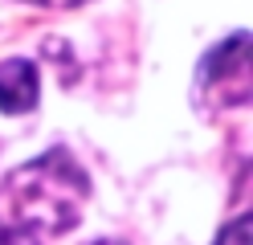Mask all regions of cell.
Masks as SVG:
<instances>
[{
	"label": "cell",
	"instance_id": "obj_1",
	"mask_svg": "<svg viewBox=\"0 0 253 245\" xmlns=\"http://www.w3.org/2000/svg\"><path fill=\"white\" fill-rule=\"evenodd\" d=\"M196 86L204 94V102L212 106H241L249 98V33L245 29L200 57Z\"/></svg>",
	"mask_w": 253,
	"mask_h": 245
},
{
	"label": "cell",
	"instance_id": "obj_2",
	"mask_svg": "<svg viewBox=\"0 0 253 245\" xmlns=\"http://www.w3.org/2000/svg\"><path fill=\"white\" fill-rule=\"evenodd\" d=\"M41 98L37 65L29 57H8L0 61V110L4 114H29Z\"/></svg>",
	"mask_w": 253,
	"mask_h": 245
},
{
	"label": "cell",
	"instance_id": "obj_3",
	"mask_svg": "<svg viewBox=\"0 0 253 245\" xmlns=\"http://www.w3.org/2000/svg\"><path fill=\"white\" fill-rule=\"evenodd\" d=\"M45 241L49 237H45L37 225H29L21 212H12L0 200V245H45Z\"/></svg>",
	"mask_w": 253,
	"mask_h": 245
},
{
	"label": "cell",
	"instance_id": "obj_4",
	"mask_svg": "<svg viewBox=\"0 0 253 245\" xmlns=\"http://www.w3.org/2000/svg\"><path fill=\"white\" fill-rule=\"evenodd\" d=\"M216 245H249V217H245V212L216 237Z\"/></svg>",
	"mask_w": 253,
	"mask_h": 245
},
{
	"label": "cell",
	"instance_id": "obj_5",
	"mask_svg": "<svg viewBox=\"0 0 253 245\" xmlns=\"http://www.w3.org/2000/svg\"><path fill=\"white\" fill-rule=\"evenodd\" d=\"M25 4H41V8H74V4H86V0H25Z\"/></svg>",
	"mask_w": 253,
	"mask_h": 245
},
{
	"label": "cell",
	"instance_id": "obj_6",
	"mask_svg": "<svg viewBox=\"0 0 253 245\" xmlns=\"http://www.w3.org/2000/svg\"><path fill=\"white\" fill-rule=\"evenodd\" d=\"M102 245H119V241H102Z\"/></svg>",
	"mask_w": 253,
	"mask_h": 245
}]
</instances>
